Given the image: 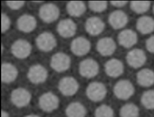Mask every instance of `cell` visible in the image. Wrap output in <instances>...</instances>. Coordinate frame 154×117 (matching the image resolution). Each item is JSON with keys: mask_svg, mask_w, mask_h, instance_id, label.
<instances>
[{"mask_svg": "<svg viewBox=\"0 0 154 117\" xmlns=\"http://www.w3.org/2000/svg\"><path fill=\"white\" fill-rule=\"evenodd\" d=\"M108 22L113 29H119L128 23V17L123 11L117 10L113 11L109 15Z\"/></svg>", "mask_w": 154, "mask_h": 117, "instance_id": "obj_16", "label": "cell"}, {"mask_svg": "<svg viewBox=\"0 0 154 117\" xmlns=\"http://www.w3.org/2000/svg\"><path fill=\"white\" fill-rule=\"evenodd\" d=\"M137 82L143 87H150L154 84V71L149 68H143L137 73Z\"/></svg>", "mask_w": 154, "mask_h": 117, "instance_id": "obj_23", "label": "cell"}, {"mask_svg": "<svg viewBox=\"0 0 154 117\" xmlns=\"http://www.w3.org/2000/svg\"><path fill=\"white\" fill-rule=\"evenodd\" d=\"M150 2L147 1H132L130 2L131 9L137 14H143L149 10Z\"/></svg>", "mask_w": 154, "mask_h": 117, "instance_id": "obj_27", "label": "cell"}, {"mask_svg": "<svg viewBox=\"0 0 154 117\" xmlns=\"http://www.w3.org/2000/svg\"><path fill=\"white\" fill-rule=\"evenodd\" d=\"M153 13H154V5H153Z\"/></svg>", "mask_w": 154, "mask_h": 117, "instance_id": "obj_38", "label": "cell"}, {"mask_svg": "<svg viewBox=\"0 0 154 117\" xmlns=\"http://www.w3.org/2000/svg\"><path fill=\"white\" fill-rule=\"evenodd\" d=\"M10 98L12 103L15 106L21 108L29 104L31 100V94L27 89L18 88L12 91Z\"/></svg>", "mask_w": 154, "mask_h": 117, "instance_id": "obj_6", "label": "cell"}, {"mask_svg": "<svg viewBox=\"0 0 154 117\" xmlns=\"http://www.w3.org/2000/svg\"><path fill=\"white\" fill-rule=\"evenodd\" d=\"M76 25L70 19H64L59 22L57 31L63 38H70L73 36L76 31Z\"/></svg>", "mask_w": 154, "mask_h": 117, "instance_id": "obj_14", "label": "cell"}, {"mask_svg": "<svg viewBox=\"0 0 154 117\" xmlns=\"http://www.w3.org/2000/svg\"><path fill=\"white\" fill-rule=\"evenodd\" d=\"M113 92L118 99L126 100L134 95L135 88L129 80L123 79L119 80L115 84L113 88Z\"/></svg>", "mask_w": 154, "mask_h": 117, "instance_id": "obj_1", "label": "cell"}, {"mask_svg": "<svg viewBox=\"0 0 154 117\" xmlns=\"http://www.w3.org/2000/svg\"><path fill=\"white\" fill-rule=\"evenodd\" d=\"M139 109L134 103H127L123 105L120 109V117H138Z\"/></svg>", "mask_w": 154, "mask_h": 117, "instance_id": "obj_26", "label": "cell"}, {"mask_svg": "<svg viewBox=\"0 0 154 117\" xmlns=\"http://www.w3.org/2000/svg\"><path fill=\"white\" fill-rule=\"evenodd\" d=\"M32 50L31 44L23 39L16 40L11 47L12 54L19 59H25L29 56Z\"/></svg>", "mask_w": 154, "mask_h": 117, "instance_id": "obj_10", "label": "cell"}, {"mask_svg": "<svg viewBox=\"0 0 154 117\" xmlns=\"http://www.w3.org/2000/svg\"><path fill=\"white\" fill-rule=\"evenodd\" d=\"M99 70V64L93 59L87 58L79 63V72L84 77L88 79L94 77L98 74Z\"/></svg>", "mask_w": 154, "mask_h": 117, "instance_id": "obj_8", "label": "cell"}, {"mask_svg": "<svg viewBox=\"0 0 154 117\" xmlns=\"http://www.w3.org/2000/svg\"><path fill=\"white\" fill-rule=\"evenodd\" d=\"M66 10L70 16L79 17L85 11L86 6L83 1H70L67 3Z\"/></svg>", "mask_w": 154, "mask_h": 117, "instance_id": "obj_25", "label": "cell"}, {"mask_svg": "<svg viewBox=\"0 0 154 117\" xmlns=\"http://www.w3.org/2000/svg\"><path fill=\"white\" fill-rule=\"evenodd\" d=\"M25 117H40L39 116L37 115H34V114H31V115H28L26 116H25Z\"/></svg>", "mask_w": 154, "mask_h": 117, "instance_id": "obj_36", "label": "cell"}, {"mask_svg": "<svg viewBox=\"0 0 154 117\" xmlns=\"http://www.w3.org/2000/svg\"><path fill=\"white\" fill-rule=\"evenodd\" d=\"M36 45L39 50L43 52H49L57 46L55 36L49 32H43L40 34L35 39Z\"/></svg>", "mask_w": 154, "mask_h": 117, "instance_id": "obj_7", "label": "cell"}, {"mask_svg": "<svg viewBox=\"0 0 154 117\" xmlns=\"http://www.w3.org/2000/svg\"><path fill=\"white\" fill-rule=\"evenodd\" d=\"M48 76L47 70L40 64H35L31 66L27 73L28 80L34 84H40L45 82Z\"/></svg>", "mask_w": 154, "mask_h": 117, "instance_id": "obj_9", "label": "cell"}, {"mask_svg": "<svg viewBox=\"0 0 154 117\" xmlns=\"http://www.w3.org/2000/svg\"><path fill=\"white\" fill-rule=\"evenodd\" d=\"M96 49L101 55L109 56L114 53L116 49V44L112 38L103 37L98 40Z\"/></svg>", "mask_w": 154, "mask_h": 117, "instance_id": "obj_15", "label": "cell"}, {"mask_svg": "<svg viewBox=\"0 0 154 117\" xmlns=\"http://www.w3.org/2000/svg\"><path fill=\"white\" fill-rule=\"evenodd\" d=\"M2 52H3V45L2 44Z\"/></svg>", "mask_w": 154, "mask_h": 117, "instance_id": "obj_37", "label": "cell"}, {"mask_svg": "<svg viewBox=\"0 0 154 117\" xmlns=\"http://www.w3.org/2000/svg\"><path fill=\"white\" fill-rule=\"evenodd\" d=\"M146 47L150 53L154 54V35L150 36L146 40Z\"/></svg>", "mask_w": 154, "mask_h": 117, "instance_id": "obj_33", "label": "cell"}, {"mask_svg": "<svg viewBox=\"0 0 154 117\" xmlns=\"http://www.w3.org/2000/svg\"><path fill=\"white\" fill-rule=\"evenodd\" d=\"M58 89L61 93L65 96H72L79 89L77 80L72 76L63 77L58 83Z\"/></svg>", "mask_w": 154, "mask_h": 117, "instance_id": "obj_11", "label": "cell"}, {"mask_svg": "<svg viewBox=\"0 0 154 117\" xmlns=\"http://www.w3.org/2000/svg\"><path fill=\"white\" fill-rule=\"evenodd\" d=\"M88 7L91 10L94 12L100 13L107 8V1H90Z\"/></svg>", "mask_w": 154, "mask_h": 117, "instance_id": "obj_30", "label": "cell"}, {"mask_svg": "<svg viewBox=\"0 0 154 117\" xmlns=\"http://www.w3.org/2000/svg\"><path fill=\"white\" fill-rule=\"evenodd\" d=\"M118 41L119 44L125 48H130L137 43V34L132 29H124L119 34Z\"/></svg>", "mask_w": 154, "mask_h": 117, "instance_id": "obj_20", "label": "cell"}, {"mask_svg": "<svg viewBox=\"0 0 154 117\" xmlns=\"http://www.w3.org/2000/svg\"><path fill=\"white\" fill-rule=\"evenodd\" d=\"M37 26L35 18L30 14H25L20 16L17 20V27L22 32L28 33L35 29Z\"/></svg>", "mask_w": 154, "mask_h": 117, "instance_id": "obj_19", "label": "cell"}, {"mask_svg": "<svg viewBox=\"0 0 154 117\" xmlns=\"http://www.w3.org/2000/svg\"><path fill=\"white\" fill-rule=\"evenodd\" d=\"M91 48L88 40L84 37H78L73 40L70 44V50L76 56H81L88 53Z\"/></svg>", "mask_w": 154, "mask_h": 117, "instance_id": "obj_13", "label": "cell"}, {"mask_svg": "<svg viewBox=\"0 0 154 117\" xmlns=\"http://www.w3.org/2000/svg\"><path fill=\"white\" fill-rule=\"evenodd\" d=\"M107 89L105 85L100 82H93L86 88V95L92 101L98 102L106 96Z\"/></svg>", "mask_w": 154, "mask_h": 117, "instance_id": "obj_2", "label": "cell"}, {"mask_svg": "<svg viewBox=\"0 0 154 117\" xmlns=\"http://www.w3.org/2000/svg\"><path fill=\"white\" fill-rule=\"evenodd\" d=\"M86 114L85 107L79 102H72L66 109L67 117H85Z\"/></svg>", "mask_w": 154, "mask_h": 117, "instance_id": "obj_24", "label": "cell"}, {"mask_svg": "<svg viewBox=\"0 0 154 117\" xmlns=\"http://www.w3.org/2000/svg\"><path fill=\"white\" fill-rule=\"evenodd\" d=\"M71 59L70 56L63 52L55 53L51 59L50 65L57 72L61 73L68 70L70 66Z\"/></svg>", "mask_w": 154, "mask_h": 117, "instance_id": "obj_5", "label": "cell"}, {"mask_svg": "<svg viewBox=\"0 0 154 117\" xmlns=\"http://www.w3.org/2000/svg\"><path fill=\"white\" fill-rule=\"evenodd\" d=\"M18 76V70L12 64L5 62L1 65V80L5 83H10L16 80Z\"/></svg>", "mask_w": 154, "mask_h": 117, "instance_id": "obj_21", "label": "cell"}, {"mask_svg": "<svg viewBox=\"0 0 154 117\" xmlns=\"http://www.w3.org/2000/svg\"><path fill=\"white\" fill-rule=\"evenodd\" d=\"M105 28L104 22L98 17L88 18L85 23V29L87 33L93 36L100 34Z\"/></svg>", "mask_w": 154, "mask_h": 117, "instance_id": "obj_17", "label": "cell"}, {"mask_svg": "<svg viewBox=\"0 0 154 117\" xmlns=\"http://www.w3.org/2000/svg\"><path fill=\"white\" fill-rule=\"evenodd\" d=\"M7 5L11 10H19L25 4V1H7Z\"/></svg>", "mask_w": 154, "mask_h": 117, "instance_id": "obj_32", "label": "cell"}, {"mask_svg": "<svg viewBox=\"0 0 154 117\" xmlns=\"http://www.w3.org/2000/svg\"><path fill=\"white\" fill-rule=\"evenodd\" d=\"M58 97L52 92L43 93L38 98L40 108L45 112H51L56 110L59 106Z\"/></svg>", "mask_w": 154, "mask_h": 117, "instance_id": "obj_3", "label": "cell"}, {"mask_svg": "<svg viewBox=\"0 0 154 117\" xmlns=\"http://www.w3.org/2000/svg\"><path fill=\"white\" fill-rule=\"evenodd\" d=\"M40 18L45 23L55 21L60 16V9L54 4L47 3L42 5L38 11Z\"/></svg>", "mask_w": 154, "mask_h": 117, "instance_id": "obj_4", "label": "cell"}, {"mask_svg": "<svg viewBox=\"0 0 154 117\" xmlns=\"http://www.w3.org/2000/svg\"><path fill=\"white\" fill-rule=\"evenodd\" d=\"M110 3L114 7L120 8V7H122L125 6L128 3V1H110Z\"/></svg>", "mask_w": 154, "mask_h": 117, "instance_id": "obj_34", "label": "cell"}, {"mask_svg": "<svg viewBox=\"0 0 154 117\" xmlns=\"http://www.w3.org/2000/svg\"><path fill=\"white\" fill-rule=\"evenodd\" d=\"M1 117H10L9 116V114L4 110L1 111Z\"/></svg>", "mask_w": 154, "mask_h": 117, "instance_id": "obj_35", "label": "cell"}, {"mask_svg": "<svg viewBox=\"0 0 154 117\" xmlns=\"http://www.w3.org/2000/svg\"><path fill=\"white\" fill-rule=\"evenodd\" d=\"M105 71L106 74L111 77H117L122 75L124 71V65L123 62L116 58L108 60L105 64Z\"/></svg>", "mask_w": 154, "mask_h": 117, "instance_id": "obj_18", "label": "cell"}, {"mask_svg": "<svg viewBox=\"0 0 154 117\" xmlns=\"http://www.w3.org/2000/svg\"><path fill=\"white\" fill-rule=\"evenodd\" d=\"M114 115L112 107L106 104L99 106L94 111V117H114Z\"/></svg>", "mask_w": 154, "mask_h": 117, "instance_id": "obj_29", "label": "cell"}, {"mask_svg": "<svg viewBox=\"0 0 154 117\" xmlns=\"http://www.w3.org/2000/svg\"><path fill=\"white\" fill-rule=\"evenodd\" d=\"M126 59L130 67L134 68H138L145 64L147 57L145 52L142 49H134L128 52Z\"/></svg>", "mask_w": 154, "mask_h": 117, "instance_id": "obj_12", "label": "cell"}, {"mask_svg": "<svg viewBox=\"0 0 154 117\" xmlns=\"http://www.w3.org/2000/svg\"><path fill=\"white\" fill-rule=\"evenodd\" d=\"M11 20L9 17L5 13L1 14V31L2 33L5 32L10 26Z\"/></svg>", "mask_w": 154, "mask_h": 117, "instance_id": "obj_31", "label": "cell"}, {"mask_svg": "<svg viewBox=\"0 0 154 117\" xmlns=\"http://www.w3.org/2000/svg\"><path fill=\"white\" fill-rule=\"evenodd\" d=\"M141 103L146 109H154V90L150 89L144 92L141 97Z\"/></svg>", "mask_w": 154, "mask_h": 117, "instance_id": "obj_28", "label": "cell"}, {"mask_svg": "<svg viewBox=\"0 0 154 117\" xmlns=\"http://www.w3.org/2000/svg\"><path fill=\"white\" fill-rule=\"evenodd\" d=\"M136 28L141 34H149L154 31V19L149 16H143L137 19Z\"/></svg>", "mask_w": 154, "mask_h": 117, "instance_id": "obj_22", "label": "cell"}]
</instances>
